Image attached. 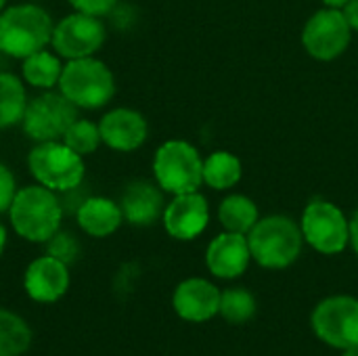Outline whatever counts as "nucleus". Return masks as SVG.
<instances>
[{
  "instance_id": "f257e3e1",
  "label": "nucleus",
  "mask_w": 358,
  "mask_h": 356,
  "mask_svg": "<svg viewBox=\"0 0 358 356\" xmlns=\"http://www.w3.org/2000/svg\"><path fill=\"white\" fill-rule=\"evenodd\" d=\"M63 201L59 193L34 183L19 187L10 208L8 220L13 231L29 243H46L57 231H61Z\"/></svg>"
},
{
  "instance_id": "f03ea898",
  "label": "nucleus",
  "mask_w": 358,
  "mask_h": 356,
  "mask_svg": "<svg viewBox=\"0 0 358 356\" xmlns=\"http://www.w3.org/2000/svg\"><path fill=\"white\" fill-rule=\"evenodd\" d=\"M55 21L38 2L10 4L0 13V52L13 59H25L48 48Z\"/></svg>"
},
{
  "instance_id": "7ed1b4c3",
  "label": "nucleus",
  "mask_w": 358,
  "mask_h": 356,
  "mask_svg": "<svg viewBox=\"0 0 358 356\" xmlns=\"http://www.w3.org/2000/svg\"><path fill=\"white\" fill-rule=\"evenodd\" d=\"M252 260L268 271L289 269L302 254L304 237L300 222L285 214L260 216L254 229L248 233Z\"/></svg>"
},
{
  "instance_id": "20e7f679",
  "label": "nucleus",
  "mask_w": 358,
  "mask_h": 356,
  "mask_svg": "<svg viewBox=\"0 0 358 356\" xmlns=\"http://www.w3.org/2000/svg\"><path fill=\"white\" fill-rule=\"evenodd\" d=\"M57 90L78 109H103L115 97V76L109 65L96 57L65 61Z\"/></svg>"
},
{
  "instance_id": "39448f33",
  "label": "nucleus",
  "mask_w": 358,
  "mask_h": 356,
  "mask_svg": "<svg viewBox=\"0 0 358 356\" xmlns=\"http://www.w3.org/2000/svg\"><path fill=\"white\" fill-rule=\"evenodd\" d=\"M153 180L168 195L199 191L203 187V157L185 138L162 143L153 155Z\"/></svg>"
},
{
  "instance_id": "423d86ee",
  "label": "nucleus",
  "mask_w": 358,
  "mask_h": 356,
  "mask_svg": "<svg viewBox=\"0 0 358 356\" xmlns=\"http://www.w3.org/2000/svg\"><path fill=\"white\" fill-rule=\"evenodd\" d=\"M27 170L38 185L55 193H69L82 185L86 164L84 157L69 149L63 141H48L36 143L29 149Z\"/></svg>"
},
{
  "instance_id": "0eeeda50",
  "label": "nucleus",
  "mask_w": 358,
  "mask_h": 356,
  "mask_svg": "<svg viewBox=\"0 0 358 356\" xmlns=\"http://www.w3.org/2000/svg\"><path fill=\"white\" fill-rule=\"evenodd\" d=\"M300 231L304 243L323 256H338L350 245V220L344 210L329 199H313L306 204Z\"/></svg>"
},
{
  "instance_id": "6e6552de",
  "label": "nucleus",
  "mask_w": 358,
  "mask_h": 356,
  "mask_svg": "<svg viewBox=\"0 0 358 356\" xmlns=\"http://www.w3.org/2000/svg\"><path fill=\"white\" fill-rule=\"evenodd\" d=\"M78 107L59 90H42L38 97L29 99L21 130L34 143L63 141L67 128L78 120Z\"/></svg>"
},
{
  "instance_id": "1a4fd4ad",
  "label": "nucleus",
  "mask_w": 358,
  "mask_h": 356,
  "mask_svg": "<svg viewBox=\"0 0 358 356\" xmlns=\"http://www.w3.org/2000/svg\"><path fill=\"white\" fill-rule=\"evenodd\" d=\"M352 27L348 25L342 8L323 6L308 17L302 27V46L308 57L317 61H336L340 59L350 42H352Z\"/></svg>"
},
{
  "instance_id": "9d476101",
  "label": "nucleus",
  "mask_w": 358,
  "mask_h": 356,
  "mask_svg": "<svg viewBox=\"0 0 358 356\" xmlns=\"http://www.w3.org/2000/svg\"><path fill=\"white\" fill-rule=\"evenodd\" d=\"M310 323L317 338L336 350L358 346V298L338 294L321 300Z\"/></svg>"
},
{
  "instance_id": "9b49d317",
  "label": "nucleus",
  "mask_w": 358,
  "mask_h": 356,
  "mask_svg": "<svg viewBox=\"0 0 358 356\" xmlns=\"http://www.w3.org/2000/svg\"><path fill=\"white\" fill-rule=\"evenodd\" d=\"M105 40H107V27L101 17L73 10L55 23L50 46L61 59L73 61V59L94 57L105 44Z\"/></svg>"
},
{
  "instance_id": "f8f14e48",
  "label": "nucleus",
  "mask_w": 358,
  "mask_h": 356,
  "mask_svg": "<svg viewBox=\"0 0 358 356\" xmlns=\"http://www.w3.org/2000/svg\"><path fill=\"white\" fill-rule=\"evenodd\" d=\"M162 222L172 239L193 241L210 225V204L201 191L172 195L164 208Z\"/></svg>"
},
{
  "instance_id": "ddd939ff",
  "label": "nucleus",
  "mask_w": 358,
  "mask_h": 356,
  "mask_svg": "<svg viewBox=\"0 0 358 356\" xmlns=\"http://www.w3.org/2000/svg\"><path fill=\"white\" fill-rule=\"evenodd\" d=\"M69 266L48 254L34 258L23 273V290L38 304H55L69 290Z\"/></svg>"
},
{
  "instance_id": "4468645a",
  "label": "nucleus",
  "mask_w": 358,
  "mask_h": 356,
  "mask_svg": "<svg viewBox=\"0 0 358 356\" xmlns=\"http://www.w3.org/2000/svg\"><path fill=\"white\" fill-rule=\"evenodd\" d=\"M103 145L117 153H132L141 149L149 136V124L145 115L132 107L109 109L99 120Z\"/></svg>"
},
{
  "instance_id": "2eb2a0df",
  "label": "nucleus",
  "mask_w": 358,
  "mask_h": 356,
  "mask_svg": "<svg viewBox=\"0 0 358 356\" xmlns=\"http://www.w3.org/2000/svg\"><path fill=\"white\" fill-rule=\"evenodd\" d=\"M220 290L203 279V277H189L180 281L172 294L174 313L189 323H206L214 319L220 311Z\"/></svg>"
},
{
  "instance_id": "dca6fc26",
  "label": "nucleus",
  "mask_w": 358,
  "mask_h": 356,
  "mask_svg": "<svg viewBox=\"0 0 358 356\" xmlns=\"http://www.w3.org/2000/svg\"><path fill=\"white\" fill-rule=\"evenodd\" d=\"M252 262V252L248 235L241 233H220L216 235L206 250V266L218 279H237L241 277Z\"/></svg>"
},
{
  "instance_id": "f3484780",
  "label": "nucleus",
  "mask_w": 358,
  "mask_h": 356,
  "mask_svg": "<svg viewBox=\"0 0 358 356\" xmlns=\"http://www.w3.org/2000/svg\"><path fill=\"white\" fill-rule=\"evenodd\" d=\"M162 187L153 180H132L120 199V208L124 214V222L134 227H151L162 220L166 199Z\"/></svg>"
},
{
  "instance_id": "a211bd4d",
  "label": "nucleus",
  "mask_w": 358,
  "mask_h": 356,
  "mask_svg": "<svg viewBox=\"0 0 358 356\" xmlns=\"http://www.w3.org/2000/svg\"><path fill=\"white\" fill-rule=\"evenodd\" d=\"M76 222L88 237L105 239L122 227L124 214L117 201L103 195H90L76 208Z\"/></svg>"
},
{
  "instance_id": "6ab92c4d",
  "label": "nucleus",
  "mask_w": 358,
  "mask_h": 356,
  "mask_svg": "<svg viewBox=\"0 0 358 356\" xmlns=\"http://www.w3.org/2000/svg\"><path fill=\"white\" fill-rule=\"evenodd\" d=\"M63 59L48 48H42L21 59V80L36 90H55L63 73Z\"/></svg>"
},
{
  "instance_id": "aec40b11",
  "label": "nucleus",
  "mask_w": 358,
  "mask_h": 356,
  "mask_svg": "<svg viewBox=\"0 0 358 356\" xmlns=\"http://www.w3.org/2000/svg\"><path fill=\"white\" fill-rule=\"evenodd\" d=\"M243 178L241 159L224 149L203 157V185L214 191H231Z\"/></svg>"
},
{
  "instance_id": "412c9836",
  "label": "nucleus",
  "mask_w": 358,
  "mask_h": 356,
  "mask_svg": "<svg viewBox=\"0 0 358 356\" xmlns=\"http://www.w3.org/2000/svg\"><path fill=\"white\" fill-rule=\"evenodd\" d=\"M258 220H260L258 204L243 193H231L218 204V222L229 233L248 235Z\"/></svg>"
},
{
  "instance_id": "4be33fe9",
  "label": "nucleus",
  "mask_w": 358,
  "mask_h": 356,
  "mask_svg": "<svg viewBox=\"0 0 358 356\" xmlns=\"http://www.w3.org/2000/svg\"><path fill=\"white\" fill-rule=\"evenodd\" d=\"M27 103L25 82L10 71H0V130L21 124Z\"/></svg>"
},
{
  "instance_id": "5701e85b",
  "label": "nucleus",
  "mask_w": 358,
  "mask_h": 356,
  "mask_svg": "<svg viewBox=\"0 0 358 356\" xmlns=\"http://www.w3.org/2000/svg\"><path fill=\"white\" fill-rule=\"evenodd\" d=\"M31 346V327L17 313L0 306V356H21Z\"/></svg>"
},
{
  "instance_id": "b1692460",
  "label": "nucleus",
  "mask_w": 358,
  "mask_h": 356,
  "mask_svg": "<svg viewBox=\"0 0 358 356\" xmlns=\"http://www.w3.org/2000/svg\"><path fill=\"white\" fill-rule=\"evenodd\" d=\"M258 311L256 298L250 290L245 287H229L220 294V311L218 315L233 323V325H241L248 323L250 319H254Z\"/></svg>"
},
{
  "instance_id": "393cba45",
  "label": "nucleus",
  "mask_w": 358,
  "mask_h": 356,
  "mask_svg": "<svg viewBox=\"0 0 358 356\" xmlns=\"http://www.w3.org/2000/svg\"><path fill=\"white\" fill-rule=\"evenodd\" d=\"M63 143L73 149L78 155L86 157V155H92L101 145H103V138H101V130H99V124L92 122V120H82L78 118L65 132L63 136Z\"/></svg>"
},
{
  "instance_id": "a878e982",
  "label": "nucleus",
  "mask_w": 358,
  "mask_h": 356,
  "mask_svg": "<svg viewBox=\"0 0 358 356\" xmlns=\"http://www.w3.org/2000/svg\"><path fill=\"white\" fill-rule=\"evenodd\" d=\"M46 254L65 262L67 266L73 264L80 256V243L71 233L65 231H57L48 241H46Z\"/></svg>"
},
{
  "instance_id": "bb28decb",
  "label": "nucleus",
  "mask_w": 358,
  "mask_h": 356,
  "mask_svg": "<svg viewBox=\"0 0 358 356\" xmlns=\"http://www.w3.org/2000/svg\"><path fill=\"white\" fill-rule=\"evenodd\" d=\"M69 6L78 13L94 15V17H105L115 10L120 0H67Z\"/></svg>"
},
{
  "instance_id": "cd10ccee",
  "label": "nucleus",
  "mask_w": 358,
  "mask_h": 356,
  "mask_svg": "<svg viewBox=\"0 0 358 356\" xmlns=\"http://www.w3.org/2000/svg\"><path fill=\"white\" fill-rule=\"evenodd\" d=\"M17 180H15V174L10 172L8 166H4L0 162V214L8 212L10 208V201L17 193Z\"/></svg>"
},
{
  "instance_id": "c85d7f7f",
  "label": "nucleus",
  "mask_w": 358,
  "mask_h": 356,
  "mask_svg": "<svg viewBox=\"0 0 358 356\" xmlns=\"http://www.w3.org/2000/svg\"><path fill=\"white\" fill-rule=\"evenodd\" d=\"M348 25L352 27V31H358V0H348L342 8Z\"/></svg>"
},
{
  "instance_id": "c756f323",
  "label": "nucleus",
  "mask_w": 358,
  "mask_h": 356,
  "mask_svg": "<svg viewBox=\"0 0 358 356\" xmlns=\"http://www.w3.org/2000/svg\"><path fill=\"white\" fill-rule=\"evenodd\" d=\"M350 245H352L355 254L358 256V210L355 212V216L350 218Z\"/></svg>"
},
{
  "instance_id": "7c9ffc66",
  "label": "nucleus",
  "mask_w": 358,
  "mask_h": 356,
  "mask_svg": "<svg viewBox=\"0 0 358 356\" xmlns=\"http://www.w3.org/2000/svg\"><path fill=\"white\" fill-rule=\"evenodd\" d=\"M6 241H8V233H6V227H4V225L0 222V256L4 254Z\"/></svg>"
},
{
  "instance_id": "2f4dec72",
  "label": "nucleus",
  "mask_w": 358,
  "mask_h": 356,
  "mask_svg": "<svg viewBox=\"0 0 358 356\" xmlns=\"http://www.w3.org/2000/svg\"><path fill=\"white\" fill-rule=\"evenodd\" d=\"M321 2H323V6H329V8H344V4L348 0H321Z\"/></svg>"
},
{
  "instance_id": "473e14b6",
  "label": "nucleus",
  "mask_w": 358,
  "mask_h": 356,
  "mask_svg": "<svg viewBox=\"0 0 358 356\" xmlns=\"http://www.w3.org/2000/svg\"><path fill=\"white\" fill-rule=\"evenodd\" d=\"M342 356H358V346H350V348L342 350Z\"/></svg>"
},
{
  "instance_id": "72a5a7b5",
  "label": "nucleus",
  "mask_w": 358,
  "mask_h": 356,
  "mask_svg": "<svg viewBox=\"0 0 358 356\" xmlns=\"http://www.w3.org/2000/svg\"><path fill=\"white\" fill-rule=\"evenodd\" d=\"M6 2H8V0H0V13H2L4 8H6Z\"/></svg>"
},
{
  "instance_id": "f704fd0d",
  "label": "nucleus",
  "mask_w": 358,
  "mask_h": 356,
  "mask_svg": "<svg viewBox=\"0 0 358 356\" xmlns=\"http://www.w3.org/2000/svg\"><path fill=\"white\" fill-rule=\"evenodd\" d=\"M29 2H40V0H29Z\"/></svg>"
}]
</instances>
